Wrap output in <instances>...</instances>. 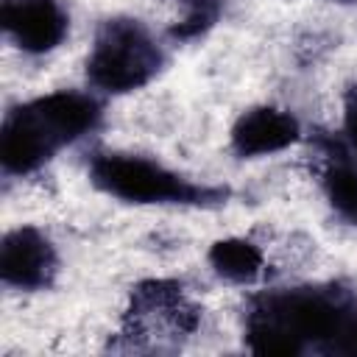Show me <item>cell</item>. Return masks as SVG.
Segmentation results:
<instances>
[{
	"label": "cell",
	"instance_id": "cell-1",
	"mask_svg": "<svg viewBox=\"0 0 357 357\" xmlns=\"http://www.w3.org/2000/svg\"><path fill=\"white\" fill-rule=\"evenodd\" d=\"M357 310L340 287H293L257 296L245 312V340L257 354H304L337 343Z\"/></svg>",
	"mask_w": 357,
	"mask_h": 357
},
{
	"label": "cell",
	"instance_id": "cell-2",
	"mask_svg": "<svg viewBox=\"0 0 357 357\" xmlns=\"http://www.w3.org/2000/svg\"><path fill=\"white\" fill-rule=\"evenodd\" d=\"M98 120L100 103L84 92H50L14 106L0 128L3 170L14 176L33 173L61 148L89 134Z\"/></svg>",
	"mask_w": 357,
	"mask_h": 357
},
{
	"label": "cell",
	"instance_id": "cell-3",
	"mask_svg": "<svg viewBox=\"0 0 357 357\" xmlns=\"http://www.w3.org/2000/svg\"><path fill=\"white\" fill-rule=\"evenodd\" d=\"M89 178L106 195L128 204H218L220 198H226V190L195 184L167 170L165 165L137 153H92Z\"/></svg>",
	"mask_w": 357,
	"mask_h": 357
},
{
	"label": "cell",
	"instance_id": "cell-4",
	"mask_svg": "<svg viewBox=\"0 0 357 357\" xmlns=\"http://www.w3.org/2000/svg\"><path fill=\"white\" fill-rule=\"evenodd\" d=\"M165 64V53L151 31L131 17L106 20L86 59V78L95 89L123 95L145 86Z\"/></svg>",
	"mask_w": 357,
	"mask_h": 357
},
{
	"label": "cell",
	"instance_id": "cell-5",
	"mask_svg": "<svg viewBox=\"0 0 357 357\" xmlns=\"http://www.w3.org/2000/svg\"><path fill=\"white\" fill-rule=\"evenodd\" d=\"M198 324V310L187 301L176 282H145L134 290L126 312L128 337H178Z\"/></svg>",
	"mask_w": 357,
	"mask_h": 357
},
{
	"label": "cell",
	"instance_id": "cell-6",
	"mask_svg": "<svg viewBox=\"0 0 357 357\" xmlns=\"http://www.w3.org/2000/svg\"><path fill=\"white\" fill-rule=\"evenodd\" d=\"M59 268L56 248L50 240L33 229L20 226L3 237L0 245V279L17 290H45Z\"/></svg>",
	"mask_w": 357,
	"mask_h": 357
},
{
	"label": "cell",
	"instance_id": "cell-7",
	"mask_svg": "<svg viewBox=\"0 0 357 357\" xmlns=\"http://www.w3.org/2000/svg\"><path fill=\"white\" fill-rule=\"evenodd\" d=\"M3 31L25 53H47L61 45L70 17L59 0H3Z\"/></svg>",
	"mask_w": 357,
	"mask_h": 357
},
{
	"label": "cell",
	"instance_id": "cell-8",
	"mask_svg": "<svg viewBox=\"0 0 357 357\" xmlns=\"http://www.w3.org/2000/svg\"><path fill=\"white\" fill-rule=\"evenodd\" d=\"M298 139V123L282 109L257 106L237 117L231 128V148L243 159L276 153Z\"/></svg>",
	"mask_w": 357,
	"mask_h": 357
},
{
	"label": "cell",
	"instance_id": "cell-9",
	"mask_svg": "<svg viewBox=\"0 0 357 357\" xmlns=\"http://www.w3.org/2000/svg\"><path fill=\"white\" fill-rule=\"evenodd\" d=\"M321 184L332 209L351 226H357V159L349 153L346 142H324V173Z\"/></svg>",
	"mask_w": 357,
	"mask_h": 357
},
{
	"label": "cell",
	"instance_id": "cell-10",
	"mask_svg": "<svg viewBox=\"0 0 357 357\" xmlns=\"http://www.w3.org/2000/svg\"><path fill=\"white\" fill-rule=\"evenodd\" d=\"M209 262L223 279L237 282V284H248V282L259 279V273H262V251L254 243L237 240V237L218 240L209 248Z\"/></svg>",
	"mask_w": 357,
	"mask_h": 357
},
{
	"label": "cell",
	"instance_id": "cell-11",
	"mask_svg": "<svg viewBox=\"0 0 357 357\" xmlns=\"http://www.w3.org/2000/svg\"><path fill=\"white\" fill-rule=\"evenodd\" d=\"M178 3L184 8V17L170 31V36H176V39L201 36L204 31H209L218 22V17L223 11V0H178Z\"/></svg>",
	"mask_w": 357,
	"mask_h": 357
},
{
	"label": "cell",
	"instance_id": "cell-12",
	"mask_svg": "<svg viewBox=\"0 0 357 357\" xmlns=\"http://www.w3.org/2000/svg\"><path fill=\"white\" fill-rule=\"evenodd\" d=\"M343 137H346V148L349 153L357 159V86L349 92L346 98V109H343Z\"/></svg>",
	"mask_w": 357,
	"mask_h": 357
},
{
	"label": "cell",
	"instance_id": "cell-13",
	"mask_svg": "<svg viewBox=\"0 0 357 357\" xmlns=\"http://www.w3.org/2000/svg\"><path fill=\"white\" fill-rule=\"evenodd\" d=\"M337 354H357V310H354V315H351V321H349V326L337 343Z\"/></svg>",
	"mask_w": 357,
	"mask_h": 357
},
{
	"label": "cell",
	"instance_id": "cell-14",
	"mask_svg": "<svg viewBox=\"0 0 357 357\" xmlns=\"http://www.w3.org/2000/svg\"><path fill=\"white\" fill-rule=\"evenodd\" d=\"M343 3H349V0H343Z\"/></svg>",
	"mask_w": 357,
	"mask_h": 357
}]
</instances>
